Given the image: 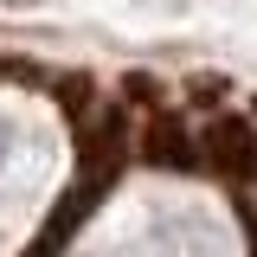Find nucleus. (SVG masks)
<instances>
[{
	"mask_svg": "<svg viewBox=\"0 0 257 257\" xmlns=\"http://www.w3.org/2000/svg\"><path fill=\"white\" fill-rule=\"evenodd\" d=\"M257 180V174H251ZM244 219H251V238H257V193H251V206H244Z\"/></svg>",
	"mask_w": 257,
	"mask_h": 257,
	"instance_id": "20e7f679",
	"label": "nucleus"
},
{
	"mask_svg": "<svg viewBox=\"0 0 257 257\" xmlns=\"http://www.w3.org/2000/svg\"><path fill=\"white\" fill-rule=\"evenodd\" d=\"M45 84H52V96L64 103V116H77V122L90 116V77H77V71H71V77H45Z\"/></svg>",
	"mask_w": 257,
	"mask_h": 257,
	"instance_id": "7ed1b4c3",
	"label": "nucleus"
},
{
	"mask_svg": "<svg viewBox=\"0 0 257 257\" xmlns=\"http://www.w3.org/2000/svg\"><path fill=\"white\" fill-rule=\"evenodd\" d=\"M199 155H206L212 174L244 180V174H257V128L244 122V116H212L206 135H199Z\"/></svg>",
	"mask_w": 257,
	"mask_h": 257,
	"instance_id": "f257e3e1",
	"label": "nucleus"
},
{
	"mask_svg": "<svg viewBox=\"0 0 257 257\" xmlns=\"http://www.w3.org/2000/svg\"><path fill=\"white\" fill-rule=\"evenodd\" d=\"M142 155L155 161V167H167V174H199V167H206L199 135H187V122L167 116V109H155V122H148V135H142Z\"/></svg>",
	"mask_w": 257,
	"mask_h": 257,
	"instance_id": "f03ea898",
	"label": "nucleus"
}]
</instances>
